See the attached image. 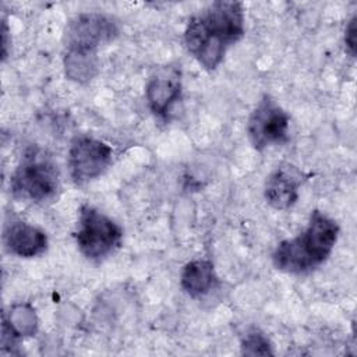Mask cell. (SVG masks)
Listing matches in <instances>:
<instances>
[{
  "instance_id": "cell-1",
  "label": "cell",
  "mask_w": 357,
  "mask_h": 357,
  "mask_svg": "<svg viewBox=\"0 0 357 357\" xmlns=\"http://www.w3.org/2000/svg\"><path fill=\"white\" fill-rule=\"evenodd\" d=\"M244 4L233 0L212 1L187 22L184 45L187 52L206 71H213L227 49L245 32Z\"/></svg>"
},
{
  "instance_id": "cell-2",
  "label": "cell",
  "mask_w": 357,
  "mask_h": 357,
  "mask_svg": "<svg viewBox=\"0 0 357 357\" xmlns=\"http://www.w3.org/2000/svg\"><path fill=\"white\" fill-rule=\"evenodd\" d=\"M337 236L339 226L336 220L321 211H312L307 227L298 236L283 240L276 245L272 252V264L284 273H307L328 259Z\"/></svg>"
},
{
  "instance_id": "cell-3",
  "label": "cell",
  "mask_w": 357,
  "mask_h": 357,
  "mask_svg": "<svg viewBox=\"0 0 357 357\" xmlns=\"http://www.w3.org/2000/svg\"><path fill=\"white\" fill-rule=\"evenodd\" d=\"M10 188L13 195L22 201L53 202L61 190L57 166L45 152L29 148L11 174Z\"/></svg>"
},
{
  "instance_id": "cell-4",
  "label": "cell",
  "mask_w": 357,
  "mask_h": 357,
  "mask_svg": "<svg viewBox=\"0 0 357 357\" xmlns=\"http://www.w3.org/2000/svg\"><path fill=\"white\" fill-rule=\"evenodd\" d=\"M74 236L78 250L85 258L102 261L121 245L123 229L99 209L82 205Z\"/></svg>"
},
{
  "instance_id": "cell-5",
  "label": "cell",
  "mask_w": 357,
  "mask_h": 357,
  "mask_svg": "<svg viewBox=\"0 0 357 357\" xmlns=\"http://www.w3.org/2000/svg\"><path fill=\"white\" fill-rule=\"evenodd\" d=\"M290 116L269 95H265L251 112L247 121V135L257 151L279 145L287 139Z\"/></svg>"
},
{
  "instance_id": "cell-6",
  "label": "cell",
  "mask_w": 357,
  "mask_h": 357,
  "mask_svg": "<svg viewBox=\"0 0 357 357\" xmlns=\"http://www.w3.org/2000/svg\"><path fill=\"white\" fill-rule=\"evenodd\" d=\"M119 35L117 22L105 14L85 13L73 18L64 32L67 52L96 54V49Z\"/></svg>"
},
{
  "instance_id": "cell-7",
  "label": "cell",
  "mask_w": 357,
  "mask_h": 357,
  "mask_svg": "<svg viewBox=\"0 0 357 357\" xmlns=\"http://www.w3.org/2000/svg\"><path fill=\"white\" fill-rule=\"evenodd\" d=\"M112 156L113 149L106 142L89 135L75 137L67 155L73 181L84 184L99 177L110 166Z\"/></svg>"
},
{
  "instance_id": "cell-8",
  "label": "cell",
  "mask_w": 357,
  "mask_h": 357,
  "mask_svg": "<svg viewBox=\"0 0 357 357\" xmlns=\"http://www.w3.org/2000/svg\"><path fill=\"white\" fill-rule=\"evenodd\" d=\"M181 92V70L177 64L155 68L148 79L145 95L149 109L159 117H166Z\"/></svg>"
},
{
  "instance_id": "cell-9",
  "label": "cell",
  "mask_w": 357,
  "mask_h": 357,
  "mask_svg": "<svg viewBox=\"0 0 357 357\" xmlns=\"http://www.w3.org/2000/svg\"><path fill=\"white\" fill-rule=\"evenodd\" d=\"M303 181V173L293 165L278 166L265 181L264 197L272 208L289 209L298 199V188Z\"/></svg>"
},
{
  "instance_id": "cell-10",
  "label": "cell",
  "mask_w": 357,
  "mask_h": 357,
  "mask_svg": "<svg viewBox=\"0 0 357 357\" xmlns=\"http://www.w3.org/2000/svg\"><path fill=\"white\" fill-rule=\"evenodd\" d=\"M3 241L7 251L20 258H33L47 250V236L39 227L17 220L6 226Z\"/></svg>"
},
{
  "instance_id": "cell-11",
  "label": "cell",
  "mask_w": 357,
  "mask_h": 357,
  "mask_svg": "<svg viewBox=\"0 0 357 357\" xmlns=\"http://www.w3.org/2000/svg\"><path fill=\"white\" fill-rule=\"evenodd\" d=\"M183 290L192 298L208 294L216 284L218 276L209 259H194L183 266L180 275Z\"/></svg>"
},
{
  "instance_id": "cell-12",
  "label": "cell",
  "mask_w": 357,
  "mask_h": 357,
  "mask_svg": "<svg viewBox=\"0 0 357 357\" xmlns=\"http://www.w3.org/2000/svg\"><path fill=\"white\" fill-rule=\"evenodd\" d=\"M6 325L18 339L22 336H32L36 332V315L29 304L14 305L8 321L4 319Z\"/></svg>"
},
{
  "instance_id": "cell-13",
  "label": "cell",
  "mask_w": 357,
  "mask_h": 357,
  "mask_svg": "<svg viewBox=\"0 0 357 357\" xmlns=\"http://www.w3.org/2000/svg\"><path fill=\"white\" fill-rule=\"evenodd\" d=\"M241 353L248 356H266L273 354L269 340L259 332L248 333L241 342Z\"/></svg>"
},
{
  "instance_id": "cell-14",
  "label": "cell",
  "mask_w": 357,
  "mask_h": 357,
  "mask_svg": "<svg viewBox=\"0 0 357 357\" xmlns=\"http://www.w3.org/2000/svg\"><path fill=\"white\" fill-rule=\"evenodd\" d=\"M357 15L354 14L351 20L349 21L346 31H344V46L346 52L354 57L356 56V47H357Z\"/></svg>"
},
{
  "instance_id": "cell-15",
  "label": "cell",
  "mask_w": 357,
  "mask_h": 357,
  "mask_svg": "<svg viewBox=\"0 0 357 357\" xmlns=\"http://www.w3.org/2000/svg\"><path fill=\"white\" fill-rule=\"evenodd\" d=\"M3 59L7 57V25L6 21H3Z\"/></svg>"
}]
</instances>
